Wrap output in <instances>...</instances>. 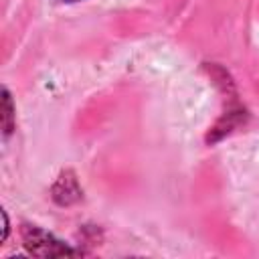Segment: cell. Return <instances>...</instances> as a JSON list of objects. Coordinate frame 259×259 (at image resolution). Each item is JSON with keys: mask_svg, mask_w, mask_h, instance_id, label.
Masks as SVG:
<instances>
[{"mask_svg": "<svg viewBox=\"0 0 259 259\" xmlns=\"http://www.w3.org/2000/svg\"><path fill=\"white\" fill-rule=\"evenodd\" d=\"M20 235H22V245L24 249L34 255V257H65V255H85V251L81 249H75V247H69L65 245L61 239H57L53 233L36 227V225H30V223H24L22 229H20Z\"/></svg>", "mask_w": 259, "mask_h": 259, "instance_id": "1", "label": "cell"}, {"mask_svg": "<svg viewBox=\"0 0 259 259\" xmlns=\"http://www.w3.org/2000/svg\"><path fill=\"white\" fill-rule=\"evenodd\" d=\"M14 103H12V97L8 93V89L4 87L2 89V132H4V138H8L14 130Z\"/></svg>", "mask_w": 259, "mask_h": 259, "instance_id": "3", "label": "cell"}, {"mask_svg": "<svg viewBox=\"0 0 259 259\" xmlns=\"http://www.w3.org/2000/svg\"><path fill=\"white\" fill-rule=\"evenodd\" d=\"M2 221H4V227H2V241H6V237H8V229H10V223H8V214H6V210H2Z\"/></svg>", "mask_w": 259, "mask_h": 259, "instance_id": "4", "label": "cell"}, {"mask_svg": "<svg viewBox=\"0 0 259 259\" xmlns=\"http://www.w3.org/2000/svg\"><path fill=\"white\" fill-rule=\"evenodd\" d=\"M61 2H77V0H61Z\"/></svg>", "mask_w": 259, "mask_h": 259, "instance_id": "5", "label": "cell"}, {"mask_svg": "<svg viewBox=\"0 0 259 259\" xmlns=\"http://www.w3.org/2000/svg\"><path fill=\"white\" fill-rule=\"evenodd\" d=\"M51 198L59 206H71L83 198V188L79 186V180L73 170H63L59 174L51 188Z\"/></svg>", "mask_w": 259, "mask_h": 259, "instance_id": "2", "label": "cell"}]
</instances>
